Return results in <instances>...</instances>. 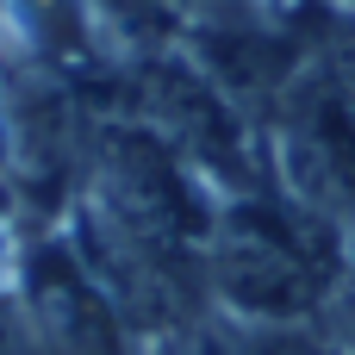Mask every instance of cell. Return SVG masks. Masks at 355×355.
Wrapping results in <instances>:
<instances>
[{"label": "cell", "instance_id": "obj_4", "mask_svg": "<svg viewBox=\"0 0 355 355\" xmlns=\"http://www.w3.org/2000/svg\"><path fill=\"white\" fill-rule=\"evenodd\" d=\"M6 293L19 306L31 355H144V337L125 324V312L87 275V262L75 256L62 225L56 231H19Z\"/></svg>", "mask_w": 355, "mask_h": 355}, {"label": "cell", "instance_id": "obj_3", "mask_svg": "<svg viewBox=\"0 0 355 355\" xmlns=\"http://www.w3.org/2000/svg\"><path fill=\"white\" fill-rule=\"evenodd\" d=\"M262 144H268V181L355 250V100L318 50L275 100Z\"/></svg>", "mask_w": 355, "mask_h": 355}, {"label": "cell", "instance_id": "obj_9", "mask_svg": "<svg viewBox=\"0 0 355 355\" xmlns=\"http://www.w3.org/2000/svg\"><path fill=\"white\" fill-rule=\"evenodd\" d=\"M0 355H31V337H25L19 306H12V293H6V287H0Z\"/></svg>", "mask_w": 355, "mask_h": 355}, {"label": "cell", "instance_id": "obj_6", "mask_svg": "<svg viewBox=\"0 0 355 355\" xmlns=\"http://www.w3.org/2000/svg\"><path fill=\"white\" fill-rule=\"evenodd\" d=\"M287 337H293V331H256V324L225 318V312L212 306V312H200V318H187V324L150 337L144 355H281Z\"/></svg>", "mask_w": 355, "mask_h": 355}, {"label": "cell", "instance_id": "obj_1", "mask_svg": "<svg viewBox=\"0 0 355 355\" xmlns=\"http://www.w3.org/2000/svg\"><path fill=\"white\" fill-rule=\"evenodd\" d=\"M355 275V250L275 181L225 193L206 237V287L225 318L256 331H324Z\"/></svg>", "mask_w": 355, "mask_h": 355}, {"label": "cell", "instance_id": "obj_7", "mask_svg": "<svg viewBox=\"0 0 355 355\" xmlns=\"http://www.w3.org/2000/svg\"><path fill=\"white\" fill-rule=\"evenodd\" d=\"M312 25H318V56L337 69V81L355 100V0H312Z\"/></svg>", "mask_w": 355, "mask_h": 355}, {"label": "cell", "instance_id": "obj_5", "mask_svg": "<svg viewBox=\"0 0 355 355\" xmlns=\"http://www.w3.org/2000/svg\"><path fill=\"white\" fill-rule=\"evenodd\" d=\"M0 50L106 100L119 50L106 37L100 0H0Z\"/></svg>", "mask_w": 355, "mask_h": 355}, {"label": "cell", "instance_id": "obj_2", "mask_svg": "<svg viewBox=\"0 0 355 355\" xmlns=\"http://www.w3.org/2000/svg\"><path fill=\"white\" fill-rule=\"evenodd\" d=\"M100 106L150 125L218 200L225 193H250V187L268 181L262 125L181 44H162V50H144V56H119V75H112Z\"/></svg>", "mask_w": 355, "mask_h": 355}, {"label": "cell", "instance_id": "obj_10", "mask_svg": "<svg viewBox=\"0 0 355 355\" xmlns=\"http://www.w3.org/2000/svg\"><path fill=\"white\" fill-rule=\"evenodd\" d=\"M281 355H349V349H343V343H331L324 331H293Z\"/></svg>", "mask_w": 355, "mask_h": 355}, {"label": "cell", "instance_id": "obj_8", "mask_svg": "<svg viewBox=\"0 0 355 355\" xmlns=\"http://www.w3.org/2000/svg\"><path fill=\"white\" fill-rule=\"evenodd\" d=\"M324 337L355 355V275H349V287H343V300L331 306V318H324Z\"/></svg>", "mask_w": 355, "mask_h": 355}]
</instances>
